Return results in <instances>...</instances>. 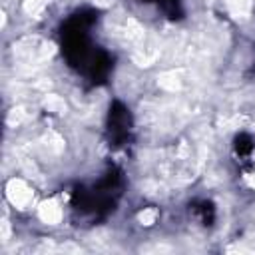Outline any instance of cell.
<instances>
[{"mask_svg": "<svg viewBox=\"0 0 255 255\" xmlns=\"http://www.w3.org/2000/svg\"><path fill=\"white\" fill-rule=\"evenodd\" d=\"M8 197L16 207L24 209L32 201V189L22 179H12L8 185Z\"/></svg>", "mask_w": 255, "mask_h": 255, "instance_id": "cell-1", "label": "cell"}, {"mask_svg": "<svg viewBox=\"0 0 255 255\" xmlns=\"http://www.w3.org/2000/svg\"><path fill=\"white\" fill-rule=\"evenodd\" d=\"M38 213H40V219L44 221V223H50V225H54V223H58L60 219H62V209L58 207V203L56 201H44L42 205H40V209H38Z\"/></svg>", "mask_w": 255, "mask_h": 255, "instance_id": "cell-2", "label": "cell"}, {"mask_svg": "<svg viewBox=\"0 0 255 255\" xmlns=\"http://www.w3.org/2000/svg\"><path fill=\"white\" fill-rule=\"evenodd\" d=\"M253 0H227V8L233 18H247L251 12Z\"/></svg>", "mask_w": 255, "mask_h": 255, "instance_id": "cell-3", "label": "cell"}, {"mask_svg": "<svg viewBox=\"0 0 255 255\" xmlns=\"http://www.w3.org/2000/svg\"><path fill=\"white\" fill-rule=\"evenodd\" d=\"M44 108L48 110V112H64L66 110V104H64V100L60 98V96H48L46 100H44Z\"/></svg>", "mask_w": 255, "mask_h": 255, "instance_id": "cell-4", "label": "cell"}, {"mask_svg": "<svg viewBox=\"0 0 255 255\" xmlns=\"http://www.w3.org/2000/svg\"><path fill=\"white\" fill-rule=\"evenodd\" d=\"M44 8H46V0H26V2H24V10H26L28 14H32V16L40 14Z\"/></svg>", "mask_w": 255, "mask_h": 255, "instance_id": "cell-5", "label": "cell"}, {"mask_svg": "<svg viewBox=\"0 0 255 255\" xmlns=\"http://www.w3.org/2000/svg\"><path fill=\"white\" fill-rule=\"evenodd\" d=\"M155 217H157V213H155L153 209H145V211L139 213V221H141L143 225H151V223L155 221Z\"/></svg>", "mask_w": 255, "mask_h": 255, "instance_id": "cell-6", "label": "cell"}]
</instances>
